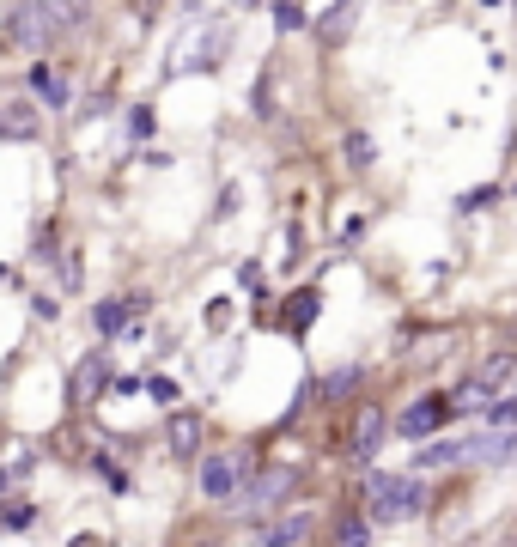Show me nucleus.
I'll list each match as a JSON object with an SVG mask.
<instances>
[{"instance_id":"nucleus-1","label":"nucleus","mask_w":517,"mask_h":547,"mask_svg":"<svg viewBox=\"0 0 517 547\" xmlns=\"http://www.w3.org/2000/svg\"><path fill=\"white\" fill-rule=\"evenodd\" d=\"M372 529H402V523H420L432 517V475H408V468H359V499H353Z\"/></svg>"},{"instance_id":"nucleus-2","label":"nucleus","mask_w":517,"mask_h":547,"mask_svg":"<svg viewBox=\"0 0 517 547\" xmlns=\"http://www.w3.org/2000/svg\"><path fill=\"white\" fill-rule=\"evenodd\" d=\"M262 468V450H250V444H226V450H201L195 456V493H201V505H213V511H226L238 493H244V481Z\"/></svg>"},{"instance_id":"nucleus-3","label":"nucleus","mask_w":517,"mask_h":547,"mask_svg":"<svg viewBox=\"0 0 517 547\" xmlns=\"http://www.w3.org/2000/svg\"><path fill=\"white\" fill-rule=\"evenodd\" d=\"M299 487H305V462H268V456H262V468L244 481V493H238L226 511L244 517V523H262V517H274V511H292Z\"/></svg>"},{"instance_id":"nucleus-4","label":"nucleus","mask_w":517,"mask_h":547,"mask_svg":"<svg viewBox=\"0 0 517 547\" xmlns=\"http://www.w3.org/2000/svg\"><path fill=\"white\" fill-rule=\"evenodd\" d=\"M390 450V402H353L347 420H341V468H372L378 456Z\"/></svg>"},{"instance_id":"nucleus-5","label":"nucleus","mask_w":517,"mask_h":547,"mask_svg":"<svg viewBox=\"0 0 517 547\" xmlns=\"http://www.w3.org/2000/svg\"><path fill=\"white\" fill-rule=\"evenodd\" d=\"M451 426H457L451 389H420L414 402H402V408L390 414V438H402V444H426V438L451 432Z\"/></svg>"},{"instance_id":"nucleus-6","label":"nucleus","mask_w":517,"mask_h":547,"mask_svg":"<svg viewBox=\"0 0 517 547\" xmlns=\"http://www.w3.org/2000/svg\"><path fill=\"white\" fill-rule=\"evenodd\" d=\"M323 529L317 505H292V511H274L262 523H250V547H311Z\"/></svg>"},{"instance_id":"nucleus-7","label":"nucleus","mask_w":517,"mask_h":547,"mask_svg":"<svg viewBox=\"0 0 517 547\" xmlns=\"http://www.w3.org/2000/svg\"><path fill=\"white\" fill-rule=\"evenodd\" d=\"M110 377H116V353H104V347L80 353V359H73V371H67V408L86 414L92 402H104L110 396Z\"/></svg>"},{"instance_id":"nucleus-8","label":"nucleus","mask_w":517,"mask_h":547,"mask_svg":"<svg viewBox=\"0 0 517 547\" xmlns=\"http://www.w3.org/2000/svg\"><path fill=\"white\" fill-rule=\"evenodd\" d=\"M146 310H153V298H146V292H110V298H98V304H92V335H98V341L140 335Z\"/></svg>"},{"instance_id":"nucleus-9","label":"nucleus","mask_w":517,"mask_h":547,"mask_svg":"<svg viewBox=\"0 0 517 547\" xmlns=\"http://www.w3.org/2000/svg\"><path fill=\"white\" fill-rule=\"evenodd\" d=\"M457 468H469V432H438L426 444H414L408 456V475H457Z\"/></svg>"},{"instance_id":"nucleus-10","label":"nucleus","mask_w":517,"mask_h":547,"mask_svg":"<svg viewBox=\"0 0 517 547\" xmlns=\"http://www.w3.org/2000/svg\"><path fill=\"white\" fill-rule=\"evenodd\" d=\"M201 450H207V414H201V408H171V414H165V456L195 468Z\"/></svg>"},{"instance_id":"nucleus-11","label":"nucleus","mask_w":517,"mask_h":547,"mask_svg":"<svg viewBox=\"0 0 517 547\" xmlns=\"http://www.w3.org/2000/svg\"><path fill=\"white\" fill-rule=\"evenodd\" d=\"M0 49H25V55H43L49 49V31H43L37 0H19V7L0 19Z\"/></svg>"},{"instance_id":"nucleus-12","label":"nucleus","mask_w":517,"mask_h":547,"mask_svg":"<svg viewBox=\"0 0 517 547\" xmlns=\"http://www.w3.org/2000/svg\"><path fill=\"white\" fill-rule=\"evenodd\" d=\"M359 389H365V365H359V359L329 365V371H317V408H341V402L353 408Z\"/></svg>"},{"instance_id":"nucleus-13","label":"nucleus","mask_w":517,"mask_h":547,"mask_svg":"<svg viewBox=\"0 0 517 547\" xmlns=\"http://www.w3.org/2000/svg\"><path fill=\"white\" fill-rule=\"evenodd\" d=\"M31 98H37V110L61 116V110L73 104V86H67V73H61V67H49V61H31Z\"/></svg>"},{"instance_id":"nucleus-14","label":"nucleus","mask_w":517,"mask_h":547,"mask_svg":"<svg viewBox=\"0 0 517 547\" xmlns=\"http://www.w3.org/2000/svg\"><path fill=\"white\" fill-rule=\"evenodd\" d=\"M372 541H378L372 517H365L359 505H335V517H329V541H323V547H372Z\"/></svg>"},{"instance_id":"nucleus-15","label":"nucleus","mask_w":517,"mask_h":547,"mask_svg":"<svg viewBox=\"0 0 517 547\" xmlns=\"http://www.w3.org/2000/svg\"><path fill=\"white\" fill-rule=\"evenodd\" d=\"M317 317H323V292H317V286H305V292H292V298H286V310H280V335H292V341H305V335L317 329Z\"/></svg>"},{"instance_id":"nucleus-16","label":"nucleus","mask_w":517,"mask_h":547,"mask_svg":"<svg viewBox=\"0 0 517 547\" xmlns=\"http://www.w3.org/2000/svg\"><path fill=\"white\" fill-rule=\"evenodd\" d=\"M37 13H43V31H49V43H61V37H73V31L86 25L92 0H37Z\"/></svg>"},{"instance_id":"nucleus-17","label":"nucleus","mask_w":517,"mask_h":547,"mask_svg":"<svg viewBox=\"0 0 517 547\" xmlns=\"http://www.w3.org/2000/svg\"><path fill=\"white\" fill-rule=\"evenodd\" d=\"M37 134H43V110H37V98L0 104V140H37Z\"/></svg>"},{"instance_id":"nucleus-18","label":"nucleus","mask_w":517,"mask_h":547,"mask_svg":"<svg viewBox=\"0 0 517 547\" xmlns=\"http://www.w3.org/2000/svg\"><path fill=\"white\" fill-rule=\"evenodd\" d=\"M493 396H499V389H493L487 377H475V371H469V377H463V383L451 389V408H457V420H481Z\"/></svg>"},{"instance_id":"nucleus-19","label":"nucleus","mask_w":517,"mask_h":547,"mask_svg":"<svg viewBox=\"0 0 517 547\" xmlns=\"http://www.w3.org/2000/svg\"><path fill=\"white\" fill-rule=\"evenodd\" d=\"M37 517H43V505L37 499H0V535H25V529H37Z\"/></svg>"},{"instance_id":"nucleus-20","label":"nucleus","mask_w":517,"mask_h":547,"mask_svg":"<svg viewBox=\"0 0 517 547\" xmlns=\"http://www.w3.org/2000/svg\"><path fill=\"white\" fill-rule=\"evenodd\" d=\"M140 377H146L140 396L153 402V408H165V414H171V408H183V383H177L171 371H140Z\"/></svg>"},{"instance_id":"nucleus-21","label":"nucleus","mask_w":517,"mask_h":547,"mask_svg":"<svg viewBox=\"0 0 517 547\" xmlns=\"http://www.w3.org/2000/svg\"><path fill=\"white\" fill-rule=\"evenodd\" d=\"M86 468H92V475H98L116 499H128V493H134V475H128V468H116V456H110V450H92V456H86Z\"/></svg>"},{"instance_id":"nucleus-22","label":"nucleus","mask_w":517,"mask_h":547,"mask_svg":"<svg viewBox=\"0 0 517 547\" xmlns=\"http://www.w3.org/2000/svg\"><path fill=\"white\" fill-rule=\"evenodd\" d=\"M475 426H481V432H517V389H499Z\"/></svg>"},{"instance_id":"nucleus-23","label":"nucleus","mask_w":517,"mask_h":547,"mask_svg":"<svg viewBox=\"0 0 517 547\" xmlns=\"http://www.w3.org/2000/svg\"><path fill=\"white\" fill-rule=\"evenodd\" d=\"M274 31L280 37H292V31H311V7H305V0H274Z\"/></svg>"},{"instance_id":"nucleus-24","label":"nucleus","mask_w":517,"mask_h":547,"mask_svg":"<svg viewBox=\"0 0 517 547\" xmlns=\"http://www.w3.org/2000/svg\"><path fill=\"white\" fill-rule=\"evenodd\" d=\"M353 7H359V0H335L329 19H317V37H323V43H341V37L353 31Z\"/></svg>"},{"instance_id":"nucleus-25","label":"nucleus","mask_w":517,"mask_h":547,"mask_svg":"<svg viewBox=\"0 0 517 547\" xmlns=\"http://www.w3.org/2000/svg\"><path fill=\"white\" fill-rule=\"evenodd\" d=\"M347 165L353 171H372L378 165V140L365 134V128H347Z\"/></svg>"},{"instance_id":"nucleus-26","label":"nucleus","mask_w":517,"mask_h":547,"mask_svg":"<svg viewBox=\"0 0 517 547\" xmlns=\"http://www.w3.org/2000/svg\"><path fill=\"white\" fill-rule=\"evenodd\" d=\"M55 280H61V292H80V286H86V262H80V250H61V256H55Z\"/></svg>"},{"instance_id":"nucleus-27","label":"nucleus","mask_w":517,"mask_h":547,"mask_svg":"<svg viewBox=\"0 0 517 547\" xmlns=\"http://www.w3.org/2000/svg\"><path fill=\"white\" fill-rule=\"evenodd\" d=\"M153 128H159V110H153V104H134V110H128V134H134V140H153Z\"/></svg>"},{"instance_id":"nucleus-28","label":"nucleus","mask_w":517,"mask_h":547,"mask_svg":"<svg viewBox=\"0 0 517 547\" xmlns=\"http://www.w3.org/2000/svg\"><path fill=\"white\" fill-rule=\"evenodd\" d=\"M238 286H244L250 298H262V292H268V274H262V262H238Z\"/></svg>"},{"instance_id":"nucleus-29","label":"nucleus","mask_w":517,"mask_h":547,"mask_svg":"<svg viewBox=\"0 0 517 547\" xmlns=\"http://www.w3.org/2000/svg\"><path fill=\"white\" fill-rule=\"evenodd\" d=\"M31 317L37 323H61V298L55 292H31Z\"/></svg>"},{"instance_id":"nucleus-30","label":"nucleus","mask_w":517,"mask_h":547,"mask_svg":"<svg viewBox=\"0 0 517 547\" xmlns=\"http://www.w3.org/2000/svg\"><path fill=\"white\" fill-rule=\"evenodd\" d=\"M140 389H146V377H140V371H116V377H110V396H116V402L140 396Z\"/></svg>"},{"instance_id":"nucleus-31","label":"nucleus","mask_w":517,"mask_h":547,"mask_svg":"<svg viewBox=\"0 0 517 547\" xmlns=\"http://www.w3.org/2000/svg\"><path fill=\"white\" fill-rule=\"evenodd\" d=\"M207 329H213V335L232 329V298H213V304H207Z\"/></svg>"},{"instance_id":"nucleus-32","label":"nucleus","mask_w":517,"mask_h":547,"mask_svg":"<svg viewBox=\"0 0 517 547\" xmlns=\"http://www.w3.org/2000/svg\"><path fill=\"white\" fill-rule=\"evenodd\" d=\"M493 201H499V189L487 183V189H469V195H463L457 207H463V213H481V207H493Z\"/></svg>"},{"instance_id":"nucleus-33","label":"nucleus","mask_w":517,"mask_h":547,"mask_svg":"<svg viewBox=\"0 0 517 547\" xmlns=\"http://www.w3.org/2000/svg\"><path fill=\"white\" fill-rule=\"evenodd\" d=\"M37 468H43V456H37V450H25V456H13V468H7V475H13V481H31Z\"/></svg>"},{"instance_id":"nucleus-34","label":"nucleus","mask_w":517,"mask_h":547,"mask_svg":"<svg viewBox=\"0 0 517 547\" xmlns=\"http://www.w3.org/2000/svg\"><path fill=\"white\" fill-rule=\"evenodd\" d=\"M238 213V183H226V189H219V207H213V219H232Z\"/></svg>"},{"instance_id":"nucleus-35","label":"nucleus","mask_w":517,"mask_h":547,"mask_svg":"<svg viewBox=\"0 0 517 547\" xmlns=\"http://www.w3.org/2000/svg\"><path fill=\"white\" fill-rule=\"evenodd\" d=\"M67 547H104V535H92V529H80V535H73Z\"/></svg>"},{"instance_id":"nucleus-36","label":"nucleus","mask_w":517,"mask_h":547,"mask_svg":"<svg viewBox=\"0 0 517 547\" xmlns=\"http://www.w3.org/2000/svg\"><path fill=\"white\" fill-rule=\"evenodd\" d=\"M13 493V475H7V468H0V499H7Z\"/></svg>"},{"instance_id":"nucleus-37","label":"nucleus","mask_w":517,"mask_h":547,"mask_svg":"<svg viewBox=\"0 0 517 547\" xmlns=\"http://www.w3.org/2000/svg\"><path fill=\"white\" fill-rule=\"evenodd\" d=\"M189 547H226V541H213V535H201V541H189Z\"/></svg>"},{"instance_id":"nucleus-38","label":"nucleus","mask_w":517,"mask_h":547,"mask_svg":"<svg viewBox=\"0 0 517 547\" xmlns=\"http://www.w3.org/2000/svg\"><path fill=\"white\" fill-rule=\"evenodd\" d=\"M7 280H13V268H7V262H0V286H7Z\"/></svg>"},{"instance_id":"nucleus-39","label":"nucleus","mask_w":517,"mask_h":547,"mask_svg":"<svg viewBox=\"0 0 517 547\" xmlns=\"http://www.w3.org/2000/svg\"><path fill=\"white\" fill-rule=\"evenodd\" d=\"M481 7H499V0H481Z\"/></svg>"},{"instance_id":"nucleus-40","label":"nucleus","mask_w":517,"mask_h":547,"mask_svg":"<svg viewBox=\"0 0 517 547\" xmlns=\"http://www.w3.org/2000/svg\"><path fill=\"white\" fill-rule=\"evenodd\" d=\"M505 547H517V541H505Z\"/></svg>"}]
</instances>
